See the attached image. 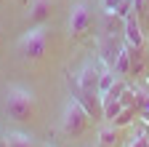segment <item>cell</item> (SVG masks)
<instances>
[{
  "mask_svg": "<svg viewBox=\"0 0 149 147\" xmlns=\"http://www.w3.org/2000/svg\"><path fill=\"white\" fill-rule=\"evenodd\" d=\"M35 107H37V99H35V94L27 86L11 83L6 88V115L11 120H19V123L29 120L35 115Z\"/></svg>",
  "mask_w": 149,
  "mask_h": 147,
  "instance_id": "1",
  "label": "cell"
},
{
  "mask_svg": "<svg viewBox=\"0 0 149 147\" xmlns=\"http://www.w3.org/2000/svg\"><path fill=\"white\" fill-rule=\"evenodd\" d=\"M48 40H51V35H48V27H45V24H43V27H29L22 38L16 40V51L22 53V59L37 62V59L45 56Z\"/></svg>",
  "mask_w": 149,
  "mask_h": 147,
  "instance_id": "2",
  "label": "cell"
},
{
  "mask_svg": "<svg viewBox=\"0 0 149 147\" xmlns=\"http://www.w3.org/2000/svg\"><path fill=\"white\" fill-rule=\"evenodd\" d=\"M88 123H91L88 110L74 99V96H69L67 104H64V110H61V131L67 136H80L85 128H88Z\"/></svg>",
  "mask_w": 149,
  "mask_h": 147,
  "instance_id": "3",
  "label": "cell"
},
{
  "mask_svg": "<svg viewBox=\"0 0 149 147\" xmlns=\"http://www.w3.org/2000/svg\"><path fill=\"white\" fill-rule=\"evenodd\" d=\"M93 24V11L85 6V3H74L69 8V19H67V27H69V35H74V38H80V35H85Z\"/></svg>",
  "mask_w": 149,
  "mask_h": 147,
  "instance_id": "4",
  "label": "cell"
},
{
  "mask_svg": "<svg viewBox=\"0 0 149 147\" xmlns=\"http://www.w3.org/2000/svg\"><path fill=\"white\" fill-rule=\"evenodd\" d=\"M51 13H53V0H29L27 22H29V27H43V24H48Z\"/></svg>",
  "mask_w": 149,
  "mask_h": 147,
  "instance_id": "5",
  "label": "cell"
},
{
  "mask_svg": "<svg viewBox=\"0 0 149 147\" xmlns=\"http://www.w3.org/2000/svg\"><path fill=\"white\" fill-rule=\"evenodd\" d=\"M123 35H125V46L144 48V27H141V19L128 16V19L123 22Z\"/></svg>",
  "mask_w": 149,
  "mask_h": 147,
  "instance_id": "6",
  "label": "cell"
},
{
  "mask_svg": "<svg viewBox=\"0 0 149 147\" xmlns=\"http://www.w3.org/2000/svg\"><path fill=\"white\" fill-rule=\"evenodd\" d=\"M123 48L125 46H120L117 40H115V35H104V38L99 40V56H101V62L104 64H109V67H115V62H117V56L123 53Z\"/></svg>",
  "mask_w": 149,
  "mask_h": 147,
  "instance_id": "7",
  "label": "cell"
},
{
  "mask_svg": "<svg viewBox=\"0 0 149 147\" xmlns=\"http://www.w3.org/2000/svg\"><path fill=\"white\" fill-rule=\"evenodd\" d=\"M99 80H101L99 67L96 64H85L80 70L77 80H74V88H80V91H96V94H99Z\"/></svg>",
  "mask_w": 149,
  "mask_h": 147,
  "instance_id": "8",
  "label": "cell"
},
{
  "mask_svg": "<svg viewBox=\"0 0 149 147\" xmlns=\"http://www.w3.org/2000/svg\"><path fill=\"white\" fill-rule=\"evenodd\" d=\"M99 147H123V134H120V126L115 123H107L99 128Z\"/></svg>",
  "mask_w": 149,
  "mask_h": 147,
  "instance_id": "9",
  "label": "cell"
},
{
  "mask_svg": "<svg viewBox=\"0 0 149 147\" xmlns=\"http://www.w3.org/2000/svg\"><path fill=\"white\" fill-rule=\"evenodd\" d=\"M3 147H40L32 134H22V131H8L3 136Z\"/></svg>",
  "mask_w": 149,
  "mask_h": 147,
  "instance_id": "10",
  "label": "cell"
},
{
  "mask_svg": "<svg viewBox=\"0 0 149 147\" xmlns=\"http://www.w3.org/2000/svg\"><path fill=\"white\" fill-rule=\"evenodd\" d=\"M101 104H104V118H107L109 123H112V120H115V118L123 113V110L128 107L123 99H112V96H104V99H101Z\"/></svg>",
  "mask_w": 149,
  "mask_h": 147,
  "instance_id": "11",
  "label": "cell"
},
{
  "mask_svg": "<svg viewBox=\"0 0 149 147\" xmlns=\"http://www.w3.org/2000/svg\"><path fill=\"white\" fill-rule=\"evenodd\" d=\"M128 53H130V75H141L144 67H146L144 48H130V46H128Z\"/></svg>",
  "mask_w": 149,
  "mask_h": 147,
  "instance_id": "12",
  "label": "cell"
},
{
  "mask_svg": "<svg viewBox=\"0 0 149 147\" xmlns=\"http://www.w3.org/2000/svg\"><path fill=\"white\" fill-rule=\"evenodd\" d=\"M115 75L117 78H125V75H130V53H128V46L123 48V53L117 56V62H115Z\"/></svg>",
  "mask_w": 149,
  "mask_h": 147,
  "instance_id": "13",
  "label": "cell"
},
{
  "mask_svg": "<svg viewBox=\"0 0 149 147\" xmlns=\"http://www.w3.org/2000/svg\"><path fill=\"white\" fill-rule=\"evenodd\" d=\"M115 83H117L115 70H112V67L104 70V72H101V80H99V96H107V94H109V88L115 86Z\"/></svg>",
  "mask_w": 149,
  "mask_h": 147,
  "instance_id": "14",
  "label": "cell"
},
{
  "mask_svg": "<svg viewBox=\"0 0 149 147\" xmlns=\"http://www.w3.org/2000/svg\"><path fill=\"white\" fill-rule=\"evenodd\" d=\"M136 115H139V110H136V104H128V107H125V110H123V113H120V115H117L115 120H112V123L123 128V126H128L130 120H133Z\"/></svg>",
  "mask_w": 149,
  "mask_h": 147,
  "instance_id": "15",
  "label": "cell"
},
{
  "mask_svg": "<svg viewBox=\"0 0 149 147\" xmlns=\"http://www.w3.org/2000/svg\"><path fill=\"white\" fill-rule=\"evenodd\" d=\"M146 144H149V131H146V128H141V131L133 134L123 147H146Z\"/></svg>",
  "mask_w": 149,
  "mask_h": 147,
  "instance_id": "16",
  "label": "cell"
},
{
  "mask_svg": "<svg viewBox=\"0 0 149 147\" xmlns=\"http://www.w3.org/2000/svg\"><path fill=\"white\" fill-rule=\"evenodd\" d=\"M120 3L123 0H101V8H104V13H115L120 8Z\"/></svg>",
  "mask_w": 149,
  "mask_h": 147,
  "instance_id": "17",
  "label": "cell"
},
{
  "mask_svg": "<svg viewBox=\"0 0 149 147\" xmlns=\"http://www.w3.org/2000/svg\"><path fill=\"white\" fill-rule=\"evenodd\" d=\"M141 27H144V35H149V6H146V11L141 16Z\"/></svg>",
  "mask_w": 149,
  "mask_h": 147,
  "instance_id": "18",
  "label": "cell"
},
{
  "mask_svg": "<svg viewBox=\"0 0 149 147\" xmlns=\"http://www.w3.org/2000/svg\"><path fill=\"white\" fill-rule=\"evenodd\" d=\"M146 91H149V78H146Z\"/></svg>",
  "mask_w": 149,
  "mask_h": 147,
  "instance_id": "19",
  "label": "cell"
},
{
  "mask_svg": "<svg viewBox=\"0 0 149 147\" xmlns=\"http://www.w3.org/2000/svg\"><path fill=\"white\" fill-rule=\"evenodd\" d=\"M144 123H146V126H149V118H146V120H144Z\"/></svg>",
  "mask_w": 149,
  "mask_h": 147,
  "instance_id": "20",
  "label": "cell"
},
{
  "mask_svg": "<svg viewBox=\"0 0 149 147\" xmlns=\"http://www.w3.org/2000/svg\"><path fill=\"white\" fill-rule=\"evenodd\" d=\"M146 147H149V144H146Z\"/></svg>",
  "mask_w": 149,
  "mask_h": 147,
  "instance_id": "21",
  "label": "cell"
}]
</instances>
